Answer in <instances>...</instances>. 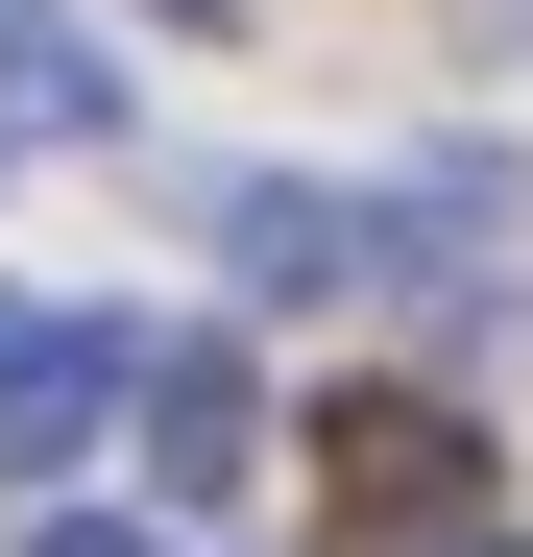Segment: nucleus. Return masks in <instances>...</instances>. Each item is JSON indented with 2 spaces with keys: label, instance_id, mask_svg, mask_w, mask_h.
I'll return each instance as SVG.
<instances>
[{
  "label": "nucleus",
  "instance_id": "obj_1",
  "mask_svg": "<svg viewBox=\"0 0 533 557\" xmlns=\"http://www.w3.org/2000/svg\"><path fill=\"white\" fill-rule=\"evenodd\" d=\"M195 243H219V292H266V315H315V292H364V195H339V170H219L195 195Z\"/></svg>",
  "mask_w": 533,
  "mask_h": 557
},
{
  "label": "nucleus",
  "instance_id": "obj_2",
  "mask_svg": "<svg viewBox=\"0 0 533 557\" xmlns=\"http://www.w3.org/2000/svg\"><path fill=\"white\" fill-rule=\"evenodd\" d=\"M122 436H146L170 509L243 485V460H266V363H243V339H146V363H122Z\"/></svg>",
  "mask_w": 533,
  "mask_h": 557
},
{
  "label": "nucleus",
  "instance_id": "obj_3",
  "mask_svg": "<svg viewBox=\"0 0 533 557\" xmlns=\"http://www.w3.org/2000/svg\"><path fill=\"white\" fill-rule=\"evenodd\" d=\"M122 363L146 339H98V315H0V485H49V460L122 412Z\"/></svg>",
  "mask_w": 533,
  "mask_h": 557
},
{
  "label": "nucleus",
  "instance_id": "obj_4",
  "mask_svg": "<svg viewBox=\"0 0 533 557\" xmlns=\"http://www.w3.org/2000/svg\"><path fill=\"white\" fill-rule=\"evenodd\" d=\"M98 122H122L98 25H73V0H0V146H98Z\"/></svg>",
  "mask_w": 533,
  "mask_h": 557
},
{
  "label": "nucleus",
  "instance_id": "obj_5",
  "mask_svg": "<svg viewBox=\"0 0 533 557\" xmlns=\"http://www.w3.org/2000/svg\"><path fill=\"white\" fill-rule=\"evenodd\" d=\"M461 412H436V388H364V412H339V485H364V509H412V533H461Z\"/></svg>",
  "mask_w": 533,
  "mask_h": 557
},
{
  "label": "nucleus",
  "instance_id": "obj_6",
  "mask_svg": "<svg viewBox=\"0 0 533 557\" xmlns=\"http://www.w3.org/2000/svg\"><path fill=\"white\" fill-rule=\"evenodd\" d=\"M364 243H388V267H461V243H509V170H485V146L388 170V195H364Z\"/></svg>",
  "mask_w": 533,
  "mask_h": 557
},
{
  "label": "nucleus",
  "instance_id": "obj_7",
  "mask_svg": "<svg viewBox=\"0 0 533 557\" xmlns=\"http://www.w3.org/2000/svg\"><path fill=\"white\" fill-rule=\"evenodd\" d=\"M49 557H146V533H98V509H73V533H49Z\"/></svg>",
  "mask_w": 533,
  "mask_h": 557
},
{
  "label": "nucleus",
  "instance_id": "obj_8",
  "mask_svg": "<svg viewBox=\"0 0 533 557\" xmlns=\"http://www.w3.org/2000/svg\"><path fill=\"white\" fill-rule=\"evenodd\" d=\"M436 557H533V533H436Z\"/></svg>",
  "mask_w": 533,
  "mask_h": 557
},
{
  "label": "nucleus",
  "instance_id": "obj_9",
  "mask_svg": "<svg viewBox=\"0 0 533 557\" xmlns=\"http://www.w3.org/2000/svg\"><path fill=\"white\" fill-rule=\"evenodd\" d=\"M195 25H219V0H195Z\"/></svg>",
  "mask_w": 533,
  "mask_h": 557
}]
</instances>
